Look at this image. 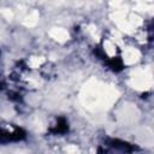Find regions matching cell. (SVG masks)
Masks as SVG:
<instances>
[{
    "label": "cell",
    "mask_w": 154,
    "mask_h": 154,
    "mask_svg": "<svg viewBox=\"0 0 154 154\" xmlns=\"http://www.w3.org/2000/svg\"><path fill=\"white\" fill-rule=\"evenodd\" d=\"M25 137V131L20 128H14V130L12 132H4L2 131V135H1V141L2 142H6V141H19L22 138Z\"/></svg>",
    "instance_id": "1"
},
{
    "label": "cell",
    "mask_w": 154,
    "mask_h": 154,
    "mask_svg": "<svg viewBox=\"0 0 154 154\" xmlns=\"http://www.w3.org/2000/svg\"><path fill=\"white\" fill-rule=\"evenodd\" d=\"M67 129H69V126H67L66 120H65L64 118H59V120H58V124H57L55 129H54V130H52V131H53L54 134H64V132H66V131H67Z\"/></svg>",
    "instance_id": "2"
}]
</instances>
